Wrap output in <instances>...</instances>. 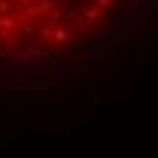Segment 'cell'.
I'll use <instances>...</instances> for the list:
<instances>
[{
    "mask_svg": "<svg viewBox=\"0 0 158 158\" xmlns=\"http://www.w3.org/2000/svg\"><path fill=\"white\" fill-rule=\"evenodd\" d=\"M139 0H0V63L52 65L114 47Z\"/></svg>",
    "mask_w": 158,
    "mask_h": 158,
    "instance_id": "1",
    "label": "cell"
}]
</instances>
